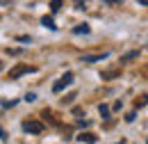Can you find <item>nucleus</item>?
Returning <instances> with one entry per match:
<instances>
[{
    "mask_svg": "<svg viewBox=\"0 0 148 144\" xmlns=\"http://www.w3.org/2000/svg\"><path fill=\"white\" fill-rule=\"evenodd\" d=\"M89 32H91L89 23H80V25H75V28H73V35H89Z\"/></svg>",
    "mask_w": 148,
    "mask_h": 144,
    "instance_id": "5",
    "label": "nucleus"
},
{
    "mask_svg": "<svg viewBox=\"0 0 148 144\" xmlns=\"http://www.w3.org/2000/svg\"><path fill=\"white\" fill-rule=\"evenodd\" d=\"M23 130L25 133H32V135H41L43 133V124L37 121V119H27V121H23Z\"/></svg>",
    "mask_w": 148,
    "mask_h": 144,
    "instance_id": "2",
    "label": "nucleus"
},
{
    "mask_svg": "<svg viewBox=\"0 0 148 144\" xmlns=\"http://www.w3.org/2000/svg\"><path fill=\"white\" fill-rule=\"evenodd\" d=\"M41 25H43V28H48V30H57L53 16H43V18H41Z\"/></svg>",
    "mask_w": 148,
    "mask_h": 144,
    "instance_id": "7",
    "label": "nucleus"
},
{
    "mask_svg": "<svg viewBox=\"0 0 148 144\" xmlns=\"http://www.w3.org/2000/svg\"><path fill=\"white\" fill-rule=\"evenodd\" d=\"M84 5H87V0H75V7L77 9H84Z\"/></svg>",
    "mask_w": 148,
    "mask_h": 144,
    "instance_id": "12",
    "label": "nucleus"
},
{
    "mask_svg": "<svg viewBox=\"0 0 148 144\" xmlns=\"http://www.w3.org/2000/svg\"><path fill=\"white\" fill-rule=\"evenodd\" d=\"M137 2H139L141 7H146V2H148V0H137Z\"/></svg>",
    "mask_w": 148,
    "mask_h": 144,
    "instance_id": "15",
    "label": "nucleus"
},
{
    "mask_svg": "<svg viewBox=\"0 0 148 144\" xmlns=\"http://www.w3.org/2000/svg\"><path fill=\"white\" fill-rule=\"evenodd\" d=\"M77 142H98V135H93V133H82V135H77Z\"/></svg>",
    "mask_w": 148,
    "mask_h": 144,
    "instance_id": "6",
    "label": "nucleus"
},
{
    "mask_svg": "<svg viewBox=\"0 0 148 144\" xmlns=\"http://www.w3.org/2000/svg\"><path fill=\"white\" fill-rule=\"evenodd\" d=\"M69 85H73V73H71V71H69V73H64V75H62V78L57 80L55 85H53V91H55V94H59V91H64V89H66Z\"/></svg>",
    "mask_w": 148,
    "mask_h": 144,
    "instance_id": "1",
    "label": "nucleus"
},
{
    "mask_svg": "<svg viewBox=\"0 0 148 144\" xmlns=\"http://www.w3.org/2000/svg\"><path fill=\"white\" fill-rule=\"evenodd\" d=\"M14 105H16L14 98H12V101H2V108H14Z\"/></svg>",
    "mask_w": 148,
    "mask_h": 144,
    "instance_id": "11",
    "label": "nucleus"
},
{
    "mask_svg": "<svg viewBox=\"0 0 148 144\" xmlns=\"http://www.w3.org/2000/svg\"><path fill=\"white\" fill-rule=\"evenodd\" d=\"M25 101H27V103H34V101H37V94H32V91L25 94Z\"/></svg>",
    "mask_w": 148,
    "mask_h": 144,
    "instance_id": "10",
    "label": "nucleus"
},
{
    "mask_svg": "<svg viewBox=\"0 0 148 144\" xmlns=\"http://www.w3.org/2000/svg\"><path fill=\"white\" fill-rule=\"evenodd\" d=\"M34 71H37L34 66H27V64H18V66H16L14 71L9 73V78H12V80H16V78H21V75H25V73H34Z\"/></svg>",
    "mask_w": 148,
    "mask_h": 144,
    "instance_id": "3",
    "label": "nucleus"
},
{
    "mask_svg": "<svg viewBox=\"0 0 148 144\" xmlns=\"http://www.w3.org/2000/svg\"><path fill=\"white\" fill-rule=\"evenodd\" d=\"M110 53H98V55H84L82 57V62L84 64H93V62H103V60H107Z\"/></svg>",
    "mask_w": 148,
    "mask_h": 144,
    "instance_id": "4",
    "label": "nucleus"
},
{
    "mask_svg": "<svg viewBox=\"0 0 148 144\" xmlns=\"http://www.w3.org/2000/svg\"><path fill=\"white\" fill-rule=\"evenodd\" d=\"M105 2H107V5H121L123 0H105Z\"/></svg>",
    "mask_w": 148,
    "mask_h": 144,
    "instance_id": "14",
    "label": "nucleus"
},
{
    "mask_svg": "<svg viewBox=\"0 0 148 144\" xmlns=\"http://www.w3.org/2000/svg\"><path fill=\"white\" fill-rule=\"evenodd\" d=\"M0 140H2V142H7V133H5L2 128H0Z\"/></svg>",
    "mask_w": 148,
    "mask_h": 144,
    "instance_id": "13",
    "label": "nucleus"
},
{
    "mask_svg": "<svg viewBox=\"0 0 148 144\" xmlns=\"http://www.w3.org/2000/svg\"><path fill=\"white\" fill-rule=\"evenodd\" d=\"M50 9H53V12H59V9H62V0H50Z\"/></svg>",
    "mask_w": 148,
    "mask_h": 144,
    "instance_id": "9",
    "label": "nucleus"
},
{
    "mask_svg": "<svg viewBox=\"0 0 148 144\" xmlns=\"http://www.w3.org/2000/svg\"><path fill=\"white\" fill-rule=\"evenodd\" d=\"M98 112H100V117H103V119H110V108H107V105H100Z\"/></svg>",
    "mask_w": 148,
    "mask_h": 144,
    "instance_id": "8",
    "label": "nucleus"
}]
</instances>
